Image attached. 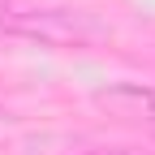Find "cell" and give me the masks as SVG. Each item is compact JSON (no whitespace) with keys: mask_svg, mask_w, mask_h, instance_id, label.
<instances>
[{"mask_svg":"<svg viewBox=\"0 0 155 155\" xmlns=\"http://www.w3.org/2000/svg\"><path fill=\"white\" fill-rule=\"evenodd\" d=\"M99 104L116 108L121 116H151V121H155V91H151V86H134V82H125V86H116V91H104Z\"/></svg>","mask_w":155,"mask_h":155,"instance_id":"cell-2","label":"cell"},{"mask_svg":"<svg viewBox=\"0 0 155 155\" xmlns=\"http://www.w3.org/2000/svg\"><path fill=\"white\" fill-rule=\"evenodd\" d=\"M13 30H22V35H35L39 43H78L82 35H95V26L86 22L82 13H61V9H48V13H26V17H17Z\"/></svg>","mask_w":155,"mask_h":155,"instance_id":"cell-1","label":"cell"}]
</instances>
